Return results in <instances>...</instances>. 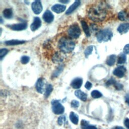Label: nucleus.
<instances>
[{
	"label": "nucleus",
	"instance_id": "nucleus-11",
	"mask_svg": "<svg viewBox=\"0 0 129 129\" xmlns=\"http://www.w3.org/2000/svg\"><path fill=\"white\" fill-rule=\"evenodd\" d=\"M83 83V80L81 78H77L73 80L71 83V86L74 89H79L80 88Z\"/></svg>",
	"mask_w": 129,
	"mask_h": 129
},
{
	"label": "nucleus",
	"instance_id": "nucleus-14",
	"mask_svg": "<svg viewBox=\"0 0 129 129\" xmlns=\"http://www.w3.org/2000/svg\"><path fill=\"white\" fill-rule=\"evenodd\" d=\"M43 87H44L43 80L42 78H39L37 80L36 84V88L37 92L39 93H42L44 91Z\"/></svg>",
	"mask_w": 129,
	"mask_h": 129
},
{
	"label": "nucleus",
	"instance_id": "nucleus-30",
	"mask_svg": "<svg viewBox=\"0 0 129 129\" xmlns=\"http://www.w3.org/2000/svg\"><path fill=\"white\" fill-rule=\"evenodd\" d=\"M8 52V50L6 49V48H3L1 49L0 50V58L1 59H2L3 57H4L6 54H7V53Z\"/></svg>",
	"mask_w": 129,
	"mask_h": 129
},
{
	"label": "nucleus",
	"instance_id": "nucleus-32",
	"mask_svg": "<svg viewBox=\"0 0 129 129\" xmlns=\"http://www.w3.org/2000/svg\"><path fill=\"white\" fill-rule=\"evenodd\" d=\"M79 101L76 100H72L71 102V106L73 108H77L79 106Z\"/></svg>",
	"mask_w": 129,
	"mask_h": 129
},
{
	"label": "nucleus",
	"instance_id": "nucleus-6",
	"mask_svg": "<svg viewBox=\"0 0 129 129\" xmlns=\"http://www.w3.org/2000/svg\"><path fill=\"white\" fill-rule=\"evenodd\" d=\"M31 7L33 12L37 15L40 14L42 11V6L41 3L39 1L33 2L31 5Z\"/></svg>",
	"mask_w": 129,
	"mask_h": 129
},
{
	"label": "nucleus",
	"instance_id": "nucleus-41",
	"mask_svg": "<svg viewBox=\"0 0 129 129\" xmlns=\"http://www.w3.org/2000/svg\"><path fill=\"white\" fill-rule=\"evenodd\" d=\"M59 2H60V3H65V4L69 3V1H59Z\"/></svg>",
	"mask_w": 129,
	"mask_h": 129
},
{
	"label": "nucleus",
	"instance_id": "nucleus-34",
	"mask_svg": "<svg viewBox=\"0 0 129 129\" xmlns=\"http://www.w3.org/2000/svg\"><path fill=\"white\" fill-rule=\"evenodd\" d=\"M115 88H116V90H121L123 89V86L122 84H120V83H117L116 82L115 84L114 85Z\"/></svg>",
	"mask_w": 129,
	"mask_h": 129
},
{
	"label": "nucleus",
	"instance_id": "nucleus-9",
	"mask_svg": "<svg viewBox=\"0 0 129 129\" xmlns=\"http://www.w3.org/2000/svg\"><path fill=\"white\" fill-rule=\"evenodd\" d=\"M8 27L13 30L21 31L24 30L27 28V24L26 23L16 24L8 26Z\"/></svg>",
	"mask_w": 129,
	"mask_h": 129
},
{
	"label": "nucleus",
	"instance_id": "nucleus-7",
	"mask_svg": "<svg viewBox=\"0 0 129 129\" xmlns=\"http://www.w3.org/2000/svg\"><path fill=\"white\" fill-rule=\"evenodd\" d=\"M126 72V69L123 66H119L117 68H116L113 72V74L119 77V78H122L124 75V74Z\"/></svg>",
	"mask_w": 129,
	"mask_h": 129
},
{
	"label": "nucleus",
	"instance_id": "nucleus-1",
	"mask_svg": "<svg viewBox=\"0 0 129 129\" xmlns=\"http://www.w3.org/2000/svg\"><path fill=\"white\" fill-rule=\"evenodd\" d=\"M87 15L90 19L94 22L103 21L107 15L105 5L100 3L90 6L87 10Z\"/></svg>",
	"mask_w": 129,
	"mask_h": 129
},
{
	"label": "nucleus",
	"instance_id": "nucleus-8",
	"mask_svg": "<svg viewBox=\"0 0 129 129\" xmlns=\"http://www.w3.org/2000/svg\"><path fill=\"white\" fill-rule=\"evenodd\" d=\"M43 20L47 23H50L52 22L54 19V16L52 13L49 10L46 11L43 15Z\"/></svg>",
	"mask_w": 129,
	"mask_h": 129
},
{
	"label": "nucleus",
	"instance_id": "nucleus-31",
	"mask_svg": "<svg viewBox=\"0 0 129 129\" xmlns=\"http://www.w3.org/2000/svg\"><path fill=\"white\" fill-rule=\"evenodd\" d=\"M30 58L27 56H23L21 58V61L23 64H26L29 61Z\"/></svg>",
	"mask_w": 129,
	"mask_h": 129
},
{
	"label": "nucleus",
	"instance_id": "nucleus-26",
	"mask_svg": "<svg viewBox=\"0 0 129 129\" xmlns=\"http://www.w3.org/2000/svg\"><path fill=\"white\" fill-rule=\"evenodd\" d=\"M126 56L124 53H121L118 57L117 63L118 64H123L125 62Z\"/></svg>",
	"mask_w": 129,
	"mask_h": 129
},
{
	"label": "nucleus",
	"instance_id": "nucleus-19",
	"mask_svg": "<svg viewBox=\"0 0 129 129\" xmlns=\"http://www.w3.org/2000/svg\"><path fill=\"white\" fill-rule=\"evenodd\" d=\"M70 119L72 123L75 124H77L79 122V116L78 114L74 112H71L70 114Z\"/></svg>",
	"mask_w": 129,
	"mask_h": 129
},
{
	"label": "nucleus",
	"instance_id": "nucleus-37",
	"mask_svg": "<svg viewBox=\"0 0 129 129\" xmlns=\"http://www.w3.org/2000/svg\"><path fill=\"white\" fill-rule=\"evenodd\" d=\"M124 124L127 129H129V118H126L124 121Z\"/></svg>",
	"mask_w": 129,
	"mask_h": 129
},
{
	"label": "nucleus",
	"instance_id": "nucleus-33",
	"mask_svg": "<svg viewBox=\"0 0 129 129\" xmlns=\"http://www.w3.org/2000/svg\"><path fill=\"white\" fill-rule=\"evenodd\" d=\"M115 83H116L115 80L114 79L111 78L107 81V82L106 83V86H110L111 85H114Z\"/></svg>",
	"mask_w": 129,
	"mask_h": 129
},
{
	"label": "nucleus",
	"instance_id": "nucleus-21",
	"mask_svg": "<svg viewBox=\"0 0 129 129\" xmlns=\"http://www.w3.org/2000/svg\"><path fill=\"white\" fill-rule=\"evenodd\" d=\"M25 41L23 40H11L7 41L5 42V44L7 45H15L21 44L25 43Z\"/></svg>",
	"mask_w": 129,
	"mask_h": 129
},
{
	"label": "nucleus",
	"instance_id": "nucleus-13",
	"mask_svg": "<svg viewBox=\"0 0 129 129\" xmlns=\"http://www.w3.org/2000/svg\"><path fill=\"white\" fill-rule=\"evenodd\" d=\"M66 7L64 5L56 4L53 6L51 8V10L55 13H60L63 12L66 9Z\"/></svg>",
	"mask_w": 129,
	"mask_h": 129
},
{
	"label": "nucleus",
	"instance_id": "nucleus-2",
	"mask_svg": "<svg viewBox=\"0 0 129 129\" xmlns=\"http://www.w3.org/2000/svg\"><path fill=\"white\" fill-rule=\"evenodd\" d=\"M75 43L71 38L67 37H61L58 42V47L62 53L72 52L75 48Z\"/></svg>",
	"mask_w": 129,
	"mask_h": 129
},
{
	"label": "nucleus",
	"instance_id": "nucleus-20",
	"mask_svg": "<svg viewBox=\"0 0 129 129\" xmlns=\"http://www.w3.org/2000/svg\"><path fill=\"white\" fill-rule=\"evenodd\" d=\"M81 25L83 28V29L86 34V35L87 37H89L90 36V29L89 28L87 25V24L86 23V22L85 21L82 20L81 22Z\"/></svg>",
	"mask_w": 129,
	"mask_h": 129
},
{
	"label": "nucleus",
	"instance_id": "nucleus-16",
	"mask_svg": "<svg viewBox=\"0 0 129 129\" xmlns=\"http://www.w3.org/2000/svg\"><path fill=\"white\" fill-rule=\"evenodd\" d=\"M129 30V23L121 24L117 28V31L121 34L126 33Z\"/></svg>",
	"mask_w": 129,
	"mask_h": 129
},
{
	"label": "nucleus",
	"instance_id": "nucleus-39",
	"mask_svg": "<svg viewBox=\"0 0 129 129\" xmlns=\"http://www.w3.org/2000/svg\"><path fill=\"white\" fill-rule=\"evenodd\" d=\"M125 101L126 103L129 105V94H126L125 96Z\"/></svg>",
	"mask_w": 129,
	"mask_h": 129
},
{
	"label": "nucleus",
	"instance_id": "nucleus-17",
	"mask_svg": "<svg viewBox=\"0 0 129 129\" xmlns=\"http://www.w3.org/2000/svg\"><path fill=\"white\" fill-rule=\"evenodd\" d=\"M75 95L80 99L83 101H86L87 99V95L80 90H77L75 92Z\"/></svg>",
	"mask_w": 129,
	"mask_h": 129
},
{
	"label": "nucleus",
	"instance_id": "nucleus-18",
	"mask_svg": "<svg viewBox=\"0 0 129 129\" xmlns=\"http://www.w3.org/2000/svg\"><path fill=\"white\" fill-rule=\"evenodd\" d=\"M63 58V55L59 52H56L52 56V60L55 63H58L62 61Z\"/></svg>",
	"mask_w": 129,
	"mask_h": 129
},
{
	"label": "nucleus",
	"instance_id": "nucleus-40",
	"mask_svg": "<svg viewBox=\"0 0 129 129\" xmlns=\"http://www.w3.org/2000/svg\"><path fill=\"white\" fill-rule=\"evenodd\" d=\"M112 129H124L123 127H121V126H115L114 128H112Z\"/></svg>",
	"mask_w": 129,
	"mask_h": 129
},
{
	"label": "nucleus",
	"instance_id": "nucleus-28",
	"mask_svg": "<svg viewBox=\"0 0 129 129\" xmlns=\"http://www.w3.org/2000/svg\"><path fill=\"white\" fill-rule=\"evenodd\" d=\"M93 46H89L87 47L86 50H85L84 54L86 57H88L90 54H91L92 51H93Z\"/></svg>",
	"mask_w": 129,
	"mask_h": 129
},
{
	"label": "nucleus",
	"instance_id": "nucleus-4",
	"mask_svg": "<svg viewBox=\"0 0 129 129\" xmlns=\"http://www.w3.org/2000/svg\"><path fill=\"white\" fill-rule=\"evenodd\" d=\"M81 33V29L77 24L72 25L68 30V34L70 38L76 39L78 38Z\"/></svg>",
	"mask_w": 129,
	"mask_h": 129
},
{
	"label": "nucleus",
	"instance_id": "nucleus-5",
	"mask_svg": "<svg viewBox=\"0 0 129 129\" xmlns=\"http://www.w3.org/2000/svg\"><path fill=\"white\" fill-rule=\"evenodd\" d=\"M52 109L53 113L55 114H60L63 113L64 108L58 100H53L51 101Z\"/></svg>",
	"mask_w": 129,
	"mask_h": 129
},
{
	"label": "nucleus",
	"instance_id": "nucleus-38",
	"mask_svg": "<svg viewBox=\"0 0 129 129\" xmlns=\"http://www.w3.org/2000/svg\"><path fill=\"white\" fill-rule=\"evenodd\" d=\"M61 66H60L59 68H58L57 69V71H56V72H55L54 73L53 75H54L55 77L57 76L61 72V70H60V69H61Z\"/></svg>",
	"mask_w": 129,
	"mask_h": 129
},
{
	"label": "nucleus",
	"instance_id": "nucleus-36",
	"mask_svg": "<svg viewBox=\"0 0 129 129\" xmlns=\"http://www.w3.org/2000/svg\"><path fill=\"white\" fill-rule=\"evenodd\" d=\"M92 86V84H91L90 82H88V81L86 83L85 85V88H86L87 90H90V89L91 88Z\"/></svg>",
	"mask_w": 129,
	"mask_h": 129
},
{
	"label": "nucleus",
	"instance_id": "nucleus-27",
	"mask_svg": "<svg viewBox=\"0 0 129 129\" xmlns=\"http://www.w3.org/2000/svg\"><path fill=\"white\" fill-rule=\"evenodd\" d=\"M91 95V96L94 98H98L101 97L102 96L101 92H100L98 90L92 91Z\"/></svg>",
	"mask_w": 129,
	"mask_h": 129
},
{
	"label": "nucleus",
	"instance_id": "nucleus-25",
	"mask_svg": "<svg viewBox=\"0 0 129 129\" xmlns=\"http://www.w3.org/2000/svg\"><path fill=\"white\" fill-rule=\"evenodd\" d=\"M53 90V87L50 84H48L45 89V92L44 93V96L45 98H47L51 93V92Z\"/></svg>",
	"mask_w": 129,
	"mask_h": 129
},
{
	"label": "nucleus",
	"instance_id": "nucleus-29",
	"mask_svg": "<svg viewBox=\"0 0 129 129\" xmlns=\"http://www.w3.org/2000/svg\"><path fill=\"white\" fill-rule=\"evenodd\" d=\"M66 121V118L65 116H60L57 119V122L58 124L60 125H62L63 123H64Z\"/></svg>",
	"mask_w": 129,
	"mask_h": 129
},
{
	"label": "nucleus",
	"instance_id": "nucleus-24",
	"mask_svg": "<svg viewBox=\"0 0 129 129\" xmlns=\"http://www.w3.org/2000/svg\"><path fill=\"white\" fill-rule=\"evenodd\" d=\"M127 14L124 11H120L118 14V18L120 21H125L127 19Z\"/></svg>",
	"mask_w": 129,
	"mask_h": 129
},
{
	"label": "nucleus",
	"instance_id": "nucleus-35",
	"mask_svg": "<svg viewBox=\"0 0 129 129\" xmlns=\"http://www.w3.org/2000/svg\"><path fill=\"white\" fill-rule=\"evenodd\" d=\"M123 52L124 54L129 53V44H127L125 45L123 48Z\"/></svg>",
	"mask_w": 129,
	"mask_h": 129
},
{
	"label": "nucleus",
	"instance_id": "nucleus-22",
	"mask_svg": "<svg viewBox=\"0 0 129 129\" xmlns=\"http://www.w3.org/2000/svg\"><path fill=\"white\" fill-rule=\"evenodd\" d=\"M116 56L115 55L112 54L110 55L106 60V63L109 66H112L114 65L115 60H116Z\"/></svg>",
	"mask_w": 129,
	"mask_h": 129
},
{
	"label": "nucleus",
	"instance_id": "nucleus-15",
	"mask_svg": "<svg viewBox=\"0 0 129 129\" xmlns=\"http://www.w3.org/2000/svg\"><path fill=\"white\" fill-rule=\"evenodd\" d=\"M80 4H81V2L80 1H75L67 10V11H66V14L69 15L71 14L79 7Z\"/></svg>",
	"mask_w": 129,
	"mask_h": 129
},
{
	"label": "nucleus",
	"instance_id": "nucleus-12",
	"mask_svg": "<svg viewBox=\"0 0 129 129\" xmlns=\"http://www.w3.org/2000/svg\"><path fill=\"white\" fill-rule=\"evenodd\" d=\"M81 126L82 129H97L95 126L90 124L88 121L84 119L81 121Z\"/></svg>",
	"mask_w": 129,
	"mask_h": 129
},
{
	"label": "nucleus",
	"instance_id": "nucleus-23",
	"mask_svg": "<svg viewBox=\"0 0 129 129\" xmlns=\"http://www.w3.org/2000/svg\"><path fill=\"white\" fill-rule=\"evenodd\" d=\"M4 16L7 19H10L13 16V11L11 9H6L3 11Z\"/></svg>",
	"mask_w": 129,
	"mask_h": 129
},
{
	"label": "nucleus",
	"instance_id": "nucleus-3",
	"mask_svg": "<svg viewBox=\"0 0 129 129\" xmlns=\"http://www.w3.org/2000/svg\"><path fill=\"white\" fill-rule=\"evenodd\" d=\"M113 36L112 31L109 29L102 30L98 32L97 34V39L98 42H106L111 39Z\"/></svg>",
	"mask_w": 129,
	"mask_h": 129
},
{
	"label": "nucleus",
	"instance_id": "nucleus-10",
	"mask_svg": "<svg viewBox=\"0 0 129 129\" xmlns=\"http://www.w3.org/2000/svg\"><path fill=\"white\" fill-rule=\"evenodd\" d=\"M41 21L39 17H35L34 19L33 22L31 24L30 26L31 30L32 31H34L38 29L41 26Z\"/></svg>",
	"mask_w": 129,
	"mask_h": 129
}]
</instances>
